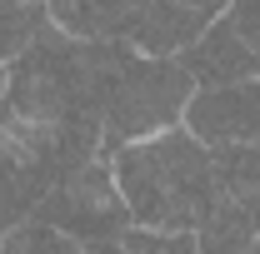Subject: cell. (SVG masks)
I'll return each mask as SVG.
<instances>
[{
    "instance_id": "9c48e42d",
    "label": "cell",
    "mask_w": 260,
    "mask_h": 254,
    "mask_svg": "<svg viewBox=\"0 0 260 254\" xmlns=\"http://www.w3.org/2000/svg\"><path fill=\"white\" fill-rule=\"evenodd\" d=\"M120 249L130 254H195L200 249V239H195V229H165V224H135L130 220V229L120 234Z\"/></svg>"
},
{
    "instance_id": "5bb4252c",
    "label": "cell",
    "mask_w": 260,
    "mask_h": 254,
    "mask_svg": "<svg viewBox=\"0 0 260 254\" xmlns=\"http://www.w3.org/2000/svg\"><path fill=\"white\" fill-rule=\"evenodd\" d=\"M250 254H260V234H255V244H250Z\"/></svg>"
},
{
    "instance_id": "5b68a950",
    "label": "cell",
    "mask_w": 260,
    "mask_h": 254,
    "mask_svg": "<svg viewBox=\"0 0 260 254\" xmlns=\"http://www.w3.org/2000/svg\"><path fill=\"white\" fill-rule=\"evenodd\" d=\"M220 10L225 0H100L95 5L100 35H115L145 55H175Z\"/></svg>"
},
{
    "instance_id": "6da1fadb",
    "label": "cell",
    "mask_w": 260,
    "mask_h": 254,
    "mask_svg": "<svg viewBox=\"0 0 260 254\" xmlns=\"http://www.w3.org/2000/svg\"><path fill=\"white\" fill-rule=\"evenodd\" d=\"M115 185L125 194L135 224L165 229H200L220 199V170L205 140L185 125L155 130L145 140H130L110 155Z\"/></svg>"
},
{
    "instance_id": "8992f818",
    "label": "cell",
    "mask_w": 260,
    "mask_h": 254,
    "mask_svg": "<svg viewBox=\"0 0 260 254\" xmlns=\"http://www.w3.org/2000/svg\"><path fill=\"white\" fill-rule=\"evenodd\" d=\"M195 140L215 145H260V75L230 80V85H195L185 120Z\"/></svg>"
},
{
    "instance_id": "277c9868",
    "label": "cell",
    "mask_w": 260,
    "mask_h": 254,
    "mask_svg": "<svg viewBox=\"0 0 260 254\" xmlns=\"http://www.w3.org/2000/svg\"><path fill=\"white\" fill-rule=\"evenodd\" d=\"M35 215L50 220L55 229H65L80 249H120V234L135 220L105 155L75 164L70 175H60L50 185V194L35 204Z\"/></svg>"
},
{
    "instance_id": "8fae6325",
    "label": "cell",
    "mask_w": 260,
    "mask_h": 254,
    "mask_svg": "<svg viewBox=\"0 0 260 254\" xmlns=\"http://www.w3.org/2000/svg\"><path fill=\"white\" fill-rule=\"evenodd\" d=\"M45 15H50V25H60V30H70V35H80V40L100 35L95 0H45Z\"/></svg>"
},
{
    "instance_id": "52a82bcc",
    "label": "cell",
    "mask_w": 260,
    "mask_h": 254,
    "mask_svg": "<svg viewBox=\"0 0 260 254\" xmlns=\"http://www.w3.org/2000/svg\"><path fill=\"white\" fill-rule=\"evenodd\" d=\"M175 60L190 70L195 85H230V80L260 75V40H250V35L220 10L190 45L175 50Z\"/></svg>"
},
{
    "instance_id": "7c38bea8",
    "label": "cell",
    "mask_w": 260,
    "mask_h": 254,
    "mask_svg": "<svg viewBox=\"0 0 260 254\" xmlns=\"http://www.w3.org/2000/svg\"><path fill=\"white\" fill-rule=\"evenodd\" d=\"M225 15L250 35V40H260V0H225Z\"/></svg>"
},
{
    "instance_id": "30bf717a",
    "label": "cell",
    "mask_w": 260,
    "mask_h": 254,
    "mask_svg": "<svg viewBox=\"0 0 260 254\" xmlns=\"http://www.w3.org/2000/svg\"><path fill=\"white\" fill-rule=\"evenodd\" d=\"M0 249H80L65 229H55L50 220H40V215H30V220H20V224H10L5 234H0Z\"/></svg>"
},
{
    "instance_id": "9a60e30c",
    "label": "cell",
    "mask_w": 260,
    "mask_h": 254,
    "mask_svg": "<svg viewBox=\"0 0 260 254\" xmlns=\"http://www.w3.org/2000/svg\"><path fill=\"white\" fill-rule=\"evenodd\" d=\"M95 5H100V0H95Z\"/></svg>"
},
{
    "instance_id": "7a4b0ae2",
    "label": "cell",
    "mask_w": 260,
    "mask_h": 254,
    "mask_svg": "<svg viewBox=\"0 0 260 254\" xmlns=\"http://www.w3.org/2000/svg\"><path fill=\"white\" fill-rule=\"evenodd\" d=\"M190 95H195V80L175 55H145L130 45L120 65L110 70V85L100 100V155L110 159L130 140L180 125Z\"/></svg>"
},
{
    "instance_id": "3957f363",
    "label": "cell",
    "mask_w": 260,
    "mask_h": 254,
    "mask_svg": "<svg viewBox=\"0 0 260 254\" xmlns=\"http://www.w3.org/2000/svg\"><path fill=\"white\" fill-rule=\"evenodd\" d=\"M95 155L100 150H90L85 140L20 115L0 95V234L10 224L30 220L35 204L50 194V185Z\"/></svg>"
},
{
    "instance_id": "4fadbf2b",
    "label": "cell",
    "mask_w": 260,
    "mask_h": 254,
    "mask_svg": "<svg viewBox=\"0 0 260 254\" xmlns=\"http://www.w3.org/2000/svg\"><path fill=\"white\" fill-rule=\"evenodd\" d=\"M5 85H10V65L0 60V95H5Z\"/></svg>"
},
{
    "instance_id": "ba28073f",
    "label": "cell",
    "mask_w": 260,
    "mask_h": 254,
    "mask_svg": "<svg viewBox=\"0 0 260 254\" xmlns=\"http://www.w3.org/2000/svg\"><path fill=\"white\" fill-rule=\"evenodd\" d=\"M45 25H50L45 0H0V60L10 65Z\"/></svg>"
}]
</instances>
